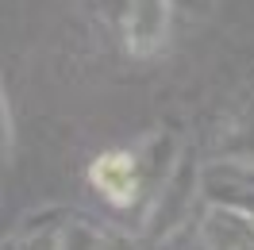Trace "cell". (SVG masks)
I'll return each instance as SVG.
<instances>
[{
  "label": "cell",
  "instance_id": "obj_4",
  "mask_svg": "<svg viewBox=\"0 0 254 250\" xmlns=\"http://www.w3.org/2000/svg\"><path fill=\"white\" fill-rule=\"evenodd\" d=\"M208 250H254V216L235 200H212L200 219Z\"/></svg>",
  "mask_w": 254,
  "mask_h": 250
},
{
  "label": "cell",
  "instance_id": "obj_3",
  "mask_svg": "<svg viewBox=\"0 0 254 250\" xmlns=\"http://www.w3.org/2000/svg\"><path fill=\"white\" fill-rule=\"evenodd\" d=\"M89 181L93 188L116 208H131L146 188V166L135 150H104L93 158L89 166Z\"/></svg>",
  "mask_w": 254,
  "mask_h": 250
},
{
  "label": "cell",
  "instance_id": "obj_2",
  "mask_svg": "<svg viewBox=\"0 0 254 250\" xmlns=\"http://www.w3.org/2000/svg\"><path fill=\"white\" fill-rule=\"evenodd\" d=\"M174 23V0H124L120 8V35L127 54L150 58L166 47Z\"/></svg>",
  "mask_w": 254,
  "mask_h": 250
},
{
  "label": "cell",
  "instance_id": "obj_7",
  "mask_svg": "<svg viewBox=\"0 0 254 250\" xmlns=\"http://www.w3.org/2000/svg\"><path fill=\"white\" fill-rule=\"evenodd\" d=\"M100 250H139V243H135L131 235L116 231V227H104V243H100Z\"/></svg>",
  "mask_w": 254,
  "mask_h": 250
},
{
  "label": "cell",
  "instance_id": "obj_1",
  "mask_svg": "<svg viewBox=\"0 0 254 250\" xmlns=\"http://www.w3.org/2000/svg\"><path fill=\"white\" fill-rule=\"evenodd\" d=\"M200 196V170L196 158L185 150L181 162L174 166V173L162 181V188L150 196V212H146V235L150 239H170L174 231L185 227L192 204Z\"/></svg>",
  "mask_w": 254,
  "mask_h": 250
},
{
  "label": "cell",
  "instance_id": "obj_6",
  "mask_svg": "<svg viewBox=\"0 0 254 250\" xmlns=\"http://www.w3.org/2000/svg\"><path fill=\"white\" fill-rule=\"evenodd\" d=\"M0 116H4V162H12V154H16V116H12V100L8 96L0 104Z\"/></svg>",
  "mask_w": 254,
  "mask_h": 250
},
{
  "label": "cell",
  "instance_id": "obj_5",
  "mask_svg": "<svg viewBox=\"0 0 254 250\" xmlns=\"http://www.w3.org/2000/svg\"><path fill=\"white\" fill-rule=\"evenodd\" d=\"M216 154H220V162H223V166H231V170L254 173V104L227 124V131L220 135Z\"/></svg>",
  "mask_w": 254,
  "mask_h": 250
}]
</instances>
